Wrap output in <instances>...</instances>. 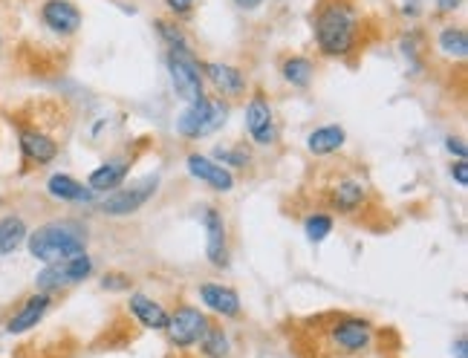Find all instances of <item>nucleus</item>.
I'll use <instances>...</instances> for the list:
<instances>
[{
	"label": "nucleus",
	"instance_id": "obj_1",
	"mask_svg": "<svg viewBox=\"0 0 468 358\" xmlns=\"http://www.w3.org/2000/svg\"><path fill=\"white\" fill-rule=\"evenodd\" d=\"M315 47L327 58H347L358 47V32H362V17L350 0H324L315 12Z\"/></svg>",
	"mask_w": 468,
	"mask_h": 358
},
{
	"label": "nucleus",
	"instance_id": "obj_2",
	"mask_svg": "<svg viewBox=\"0 0 468 358\" xmlns=\"http://www.w3.org/2000/svg\"><path fill=\"white\" fill-rule=\"evenodd\" d=\"M29 258L38 263H56L87 252V231L73 220H52L27 235Z\"/></svg>",
	"mask_w": 468,
	"mask_h": 358
},
{
	"label": "nucleus",
	"instance_id": "obj_3",
	"mask_svg": "<svg viewBox=\"0 0 468 358\" xmlns=\"http://www.w3.org/2000/svg\"><path fill=\"white\" fill-rule=\"evenodd\" d=\"M229 119V104L223 99H211V96H203L191 101L183 113L176 119V133L183 139H203L214 131H220Z\"/></svg>",
	"mask_w": 468,
	"mask_h": 358
},
{
	"label": "nucleus",
	"instance_id": "obj_4",
	"mask_svg": "<svg viewBox=\"0 0 468 358\" xmlns=\"http://www.w3.org/2000/svg\"><path fill=\"white\" fill-rule=\"evenodd\" d=\"M90 275H93V258H90L87 252H81V255H73L67 260L44 263L41 272L35 275V290L52 295V292L69 290V286L87 280Z\"/></svg>",
	"mask_w": 468,
	"mask_h": 358
},
{
	"label": "nucleus",
	"instance_id": "obj_5",
	"mask_svg": "<svg viewBox=\"0 0 468 358\" xmlns=\"http://www.w3.org/2000/svg\"><path fill=\"white\" fill-rule=\"evenodd\" d=\"M168 76L174 84V93L186 104L206 96L203 90V64L194 56V49H168Z\"/></svg>",
	"mask_w": 468,
	"mask_h": 358
},
{
	"label": "nucleus",
	"instance_id": "obj_6",
	"mask_svg": "<svg viewBox=\"0 0 468 358\" xmlns=\"http://www.w3.org/2000/svg\"><path fill=\"white\" fill-rule=\"evenodd\" d=\"M327 342L333 350L347 353V355L365 353L373 344V324L367 318H358V315H338L327 327Z\"/></svg>",
	"mask_w": 468,
	"mask_h": 358
},
{
	"label": "nucleus",
	"instance_id": "obj_7",
	"mask_svg": "<svg viewBox=\"0 0 468 358\" xmlns=\"http://www.w3.org/2000/svg\"><path fill=\"white\" fill-rule=\"evenodd\" d=\"M208 315L200 312L197 307H188V303H183V307H176L174 315H168V324H165V332L168 342L176 347V350H188L194 347L197 342L203 338V332L208 330Z\"/></svg>",
	"mask_w": 468,
	"mask_h": 358
},
{
	"label": "nucleus",
	"instance_id": "obj_8",
	"mask_svg": "<svg viewBox=\"0 0 468 358\" xmlns=\"http://www.w3.org/2000/svg\"><path fill=\"white\" fill-rule=\"evenodd\" d=\"M156 188H159V176H148L131 188H116L111 196H104V203L99 208H101V214H107V217H128V214H136L151 200Z\"/></svg>",
	"mask_w": 468,
	"mask_h": 358
},
{
	"label": "nucleus",
	"instance_id": "obj_9",
	"mask_svg": "<svg viewBox=\"0 0 468 358\" xmlns=\"http://www.w3.org/2000/svg\"><path fill=\"white\" fill-rule=\"evenodd\" d=\"M38 17L52 35H58V38H69V35H76L84 24L81 9L73 0H44Z\"/></svg>",
	"mask_w": 468,
	"mask_h": 358
},
{
	"label": "nucleus",
	"instance_id": "obj_10",
	"mask_svg": "<svg viewBox=\"0 0 468 358\" xmlns=\"http://www.w3.org/2000/svg\"><path fill=\"white\" fill-rule=\"evenodd\" d=\"M246 131L255 145H272L278 131H275V111L263 93H255L246 104Z\"/></svg>",
	"mask_w": 468,
	"mask_h": 358
},
{
	"label": "nucleus",
	"instance_id": "obj_11",
	"mask_svg": "<svg viewBox=\"0 0 468 358\" xmlns=\"http://www.w3.org/2000/svg\"><path fill=\"white\" fill-rule=\"evenodd\" d=\"M17 145H21V153L27 163L35 168H44L58 159V142L41 128H21V133H17Z\"/></svg>",
	"mask_w": 468,
	"mask_h": 358
},
{
	"label": "nucleus",
	"instance_id": "obj_12",
	"mask_svg": "<svg viewBox=\"0 0 468 358\" xmlns=\"http://www.w3.org/2000/svg\"><path fill=\"white\" fill-rule=\"evenodd\" d=\"M186 168L194 179H200L203 185H208L211 191H220V194H229L234 188V174L220 165L218 159L211 156H203V153H188L186 159Z\"/></svg>",
	"mask_w": 468,
	"mask_h": 358
},
{
	"label": "nucleus",
	"instance_id": "obj_13",
	"mask_svg": "<svg viewBox=\"0 0 468 358\" xmlns=\"http://www.w3.org/2000/svg\"><path fill=\"white\" fill-rule=\"evenodd\" d=\"M203 223H206V255L208 263L214 268H226L229 266V231H226V220L223 214L208 205L203 214Z\"/></svg>",
	"mask_w": 468,
	"mask_h": 358
},
{
	"label": "nucleus",
	"instance_id": "obj_14",
	"mask_svg": "<svg viewBox=\"0 0 468 358\" xmlns=\"http://www.w3.org/2000/svg\"><path fill=\"white\" fill-rule=\"evenodd\" d=\"M49 307H52V295H49V292H35V295L24 298L21 307H17V310L9 315V321H6V332H9V335H24V332H29L32 327H38V324H41L44 315L49 312Z\"/></svg>",
	"mask_w": 468,
	"mask_h": 358
},
{
	"label": "nucleus",
	"instance_id": "obj_15",
	"mask_svg": "<svg viewBox=\"0 0 468 358\" xmlns=\"http://www.w3.org/2000/svg\"><path fill=\"white\" fill-rule=\"evenodd\" d=\"M203 79L211 81V87L218 90L220 99H240L246 96V87H249L243 69L231 64H220V61H203Z\"/></svg>",
	"mask_w": 468,
	"mask_h": 358
},
{
	"label": "nucleus",
	"instance_id": "obj_16",
	"mask_svg": "<svg viewBox=\"0 0 468 358\" xmlns=\"http://www.w3.org/2000/svg\"><path fill=\"white\" fill-rule=\"evenodd\" d=\"M327 203L338 211V214H356L362 211L367 203V185L356 176H338L330 185Z\"/></svg>",
	"mask_w": 468,
	"mask_h": 358
},
{
	"label": "nucleus",
	"instance_id": "obj_17",
	"mask_svg": "<svg viewBox=\"0 0 468 358\" xmlns=\"http://www.w3.org/2000/svg\"><path fill=\"white\" fill-rule=\"evenodd\" d=\"M200 300L211 312H218L220 318H238L240 315V295L223 283H203L200 286Z\"/></svg>",
	"mask_w": 468,
	"mask_h": 358
},
{
	"label": "nucleus",
	"instance_id": "obj_18",
	"mask_svg": "<svg viewBox=\"0 0 468 358\" xmlns=\"http://www.w3.org/2000/svg\"><path fill=\"white\" fill-rule=\"evenodd\" d=\"M47 194L58 203H90L96 196V191H90V185L79 183L69 174H52L47 179Z\"/></svg>",
	"mask_w": 468,
	"mask_h": 358
},
{
	"label": "nucleus",
	"instance_id": "obj_19",
	"mask_svg": "<svg viewBox=\"0 0 468 358\" xmlns=\"http://www.w3.org/2000/svg\"><path fill=\"white\" fill-rule=\"evenodd\" d=\"M128 174H131V159H111V163L99 165L93 174L87 176V185H90V191H96V194L116 191V188L124 185Z\"/></svg>",
	"mask_w": 468,
	"mask_h": 358
},
{
	"label": "nucleus",
	"instance_id": "obj_20",
	"mask_svg": "<svg viewBox=\"0 0 468 358\" xmlns=\"http://www.w3.org/2000/svg\"><path fill=\"white\" fill-rule=\"evenodd\" d=\"M128 310H131V315H133L145 330H165V324H168V312H165V307H162L159 300H154V298H148V295H142V292H133V295H131Z\"/></svg>",
	"mask_w": 468,
	"mask_h": 358
},
{
	"label": "nucleus",
	"instance_id": "obj_21",
	"mask_svg": "<svg viewBox=\"0 0 468 358\" xmlns=\"http://www.w3.org/2000/svg\"><path fill=\"white\" fill-rule=\"evenodd\" d=\"M345 142H347V133L341 124H324V128H315L307 136V151L313 156H330L345 148Z\"/></svg>",
	"mask_w": 468,
	"mask_h": 358
},
{
	"label": "nucleus",
	"instance_id": "obj_22",
	"mask_svg": "<svg viewBox=\"0 0 468 358\" xmlns=\"http://www.w3.org/2000/svg\"><path fill=\"white\" fill-rule=\"evenodd\" d=\"M27 235H29V226L24 217H17V214L0 217V258H9L12 252H17V248L27 243Z\"/></svg>",
	"mask_w": 468,
	"mask_h": 358
},
{
	"label": "nucleus",
	"instance_id": "obj_23",
	"mask_svg": "<svg viewBox=\"0 0 468 358\" xmlns=\"http://www.w3.org/2000/svg\"><path fill=\"white\" fill-rule=\"evenodd\" d=\"M281 76L286 84H292L298 90H307L313 84V76H315V64L307 56H290L281 64Z\"/></svg>",
	"mask_w": 468,
	"mask_h": 358
},
{
	"label": "nucleus",
	"instance_id": "obj_24",
	"mask_svg": "<svg viewBox=\"0 0 468 358\" xmlns=\"http://www.w3.org/2000/svg\"><path fill=\"white\" fill-rule=\"evenodd\" d=\"M437 47L452 61H463L468 56V32L463 26H445L437 35Z\"/></svg>",
	"mask_w": 468,
	"mask_h": 358
},
{
	"label": "nucleus",
	"instance_id": "obj_25",
	"mask_svg": "<svg viewBox=\"0 0 468 358\" xmlns=\"http://www.w3.org/2000/svg\"><path fill=\"white\" fill-rule=\"evenodd\" d=\"M197 344H200V350H203L206 358H229V353H231L229 335L218 324H208V330L203 332V338Z\"/></svg>",
	"mask_w": 468,
	"mask_h": 358
},
{
	"label": "nucleus",
	"instance_id": "obj_26",
	"mask_svg": "<svg viewBox=\"0 0 468 358\" xmlns=\"http://www.w3.org/2000/svg\"><path fill=\"white\" fill-rule=\"evenodd\" d=\"M156 32H159V38L165 41L171 49H191L188 47V35L183 32V26L174 24V21H165V17H159V21H154Z\"/></svg>",
	"mask_w": 468,
	"mask_h": 358
},
{
	"label": "nucleus",
	"instance_id": "obj_27",
	"mask_svg": "<svg viewBox=\"0 0 468 358\" xmlns=\"http://www.w3.org/2000/svg\"><path fill=\"white\" fill-rule=\"evenodd\" d=\"M303 231H307V240L310 243H321V240H327L330 237V231H333V217L330 214H310L307 220H303Z\"/></svg>",
	"mask_w": 468,
	"mask_h": 358
},
{
	"label": "nucleus",
	"instance_id": "obj_28",
	"mask_svg": "<svg viewBox=\"0 0 468 358\" xmlns=\"http://www.w3.org/2000/svg\"><path fill=\"white\" fill-rule=\"evenodd\" d=\"M214 159H220V163H226L231 168H246L251 163L249 151H243V148H214Z\"/></svg>",
	"mask_w": 468,
	"mask_h": 358
},
{
	"label": "nucleus",
	"instance_id": "obj_29",
	"mask_svg": "<svg viewBox=\"0 0 468 358\" xmlns=\"http://www.w3.org/2000/svg\"><path fill=\"white\" fill-rule=\"evenodd\" d=\"M197 0H165V9L174 15V17H186L191 9H194Z\"/></svg>",
	"mask_w": 468,
	"mask_h": 358
},
{
	"label": "nucleus",
	"instance_id": "obj_30",
	"mask_svg": "<svg viewBox=\"0 0 468 358\" xmlns=\"http://www.w3.org/2000/svg\"><path fill=\"white\" fill-rule=\"evenodd\" d=\"M445 151L452 153V156H457V159H465L468 156V148H465L463 136H448L445 139Z\"/></svg>",
	"mask_w": 468,
	"mask_h": 358
},
{
	"label": "nucleus",
	"instance_id": "obj_31",
	"mask_svg": "<svg viewBox=\"0 0 468 358\" xmlns=\"http://www.w3.org/2000/svg\"><path fill=\"white\" fill-rule=\"evenodd\" d=\"M452 176H454V183H457L460 188L468 185V163H465V159H457V163L452 165Z\"/></svg>",
	"mask_w": 468,
	"mask_h": 358
},
{
	"label": "nucleus",
	"instance_id": "obj_32",
	"mask_svg": "<svg viewBox=\"0 0 468 358\" xmlns=\"http://www.w3.org/2000/svg\"><path fill=\"white\" fill-rule=\"evenodd\" d=\"M128 278H124V275H104V280H101V286H104V290H128Z\"/></svg>",
	"mask_w": 468,
	"mask_h": 358
},
{
	"label": "nucleus",
	"instance_id": "obj_33",
	"mask_svg": "<svg viewBox=\"0 0 468 358\" xmlns=\"http://www.w3.org/2000/svg\"><path fill=\"white\" fill-rule=\"evenodd\" d=\"M463 4H465V0H437V9L442 15H454L457 9H463Z\"/></svg>",
	"mask_w": 468,
	"mask_h": 358
},
{
	"label": "nucleus",
	"instance_id": "obj_34",
	"mask_svg": "<svg viewBox=\"0 0 468 358\" xmlns=\"http://www.w3.org/2000/svg\"><path fill=\"white\" fill-rule=\"evenodd\" d=\"M240 9H246V12H255L258 6H263V0H234Z\"/></svg>",
	"mask_w": 468,
	"mask_h": 358
},
{
	"label": "nucleus",
	"instance_id": "obj_35",
	"mask_svg": "<svg viewBox=\"0 0 468 358\" xmlns=\"http://www.w3.org/2000/svg\"><path fill=\"white\" fill-rule=\"evenodd\" d=\"M457 358H468V347H465V338H460V342H457Z\"/></svg>",
	"mask_w": 468,
	"mask_h": 358
},
{
	"label": "nucleus",
	"instance_id": "obj_36",
	"mask_svg": "<svg viewBox=\"0 0 468 358\" xmlns=\"http://www.w3.org/2000/svg\"><path fill=\"white\" fill-rule=\"evenodd\" d=\"M0 47H4V35H0Z\"/></svg>",
	"mask_w": 468,
	"mask_h": 358
},
{
	"label": "nucleus",
	"instance_id": "obj_37",
	"mask_svg": "<svg viewBox=\"0 0 468 358\" xmlns=\"http://www.w3.org/2000/svg\"><path fill=\"white\" fill-rule=\"evenodd\" d=\"M0 205H4V194H0Z\"/></svg>",
	"mask_w": 468,
	"mask_h": 358
}]
</instances>
